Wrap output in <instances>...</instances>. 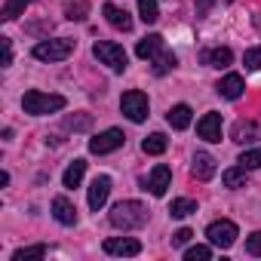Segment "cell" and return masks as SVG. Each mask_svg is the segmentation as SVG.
<instances>
[{
    "mask_svg": "<svg viewBox=\"0 0 261 261\" xmlns=\"http://www.w3.org/2000/svg\"><path fill=\"white\" fill-rule=\"evenodd\" d=\"M111 224L117 227V230H136V227H142L145 221H148V209H145V203H139V200H120L114 209H111Z\"/></svg>",
    "mask_w": 261,
    "mask_h": 261,
    "instance_id": "1",
    "label": "cell"
},
{
    "mask_svg": "<svg viewBox=\"0 0 261 261\" xmlns=\"http://www.w3.org/2000/svg\"><path fill=\"white\" fill-rule=\"evenodd\" d=\"M65 105H68L65 95H53V92H40V89H28V92L22 95V108H25V114H31V117L56 114V111H62Z\"/></svg>",
    "mask_w": 261,
    "mask_h": 261,
    "instance_id": "2",
    "label": "cell"
},
{
    "mask_svg": "<svg viewBox=\"0 0 261 261\" xmlns=\"http://www.w3.org/2000/svg\"><path fill=\"white\" fill-rule=\"evenodd\" d=\"M92 56H95L101 65H108L111 71H117V74H123V71L129 68L126 49H123L120 43H114V40H98V43L92 46Z\"/></svg>",
    "mask_w": 261,
    "mask_h": 261,
    "instance_id": "3",
    "label": "cell"
},
{
    "mask_svg": "<svg viewBox=\"0 0 261 261\" xmlns=\"http://www.w3.org/2000/svg\"><path fill=\"white\" fill-rule=\"evenodd\" d=\"M74 53V40L71 37H56V40H40L34 46V59L40 62H62Z\"/></svg>",
    "mask_w": 261,
    "mask_h": 261,
    "instance_id": "4",
    "label": "cell"
},
{
    "mask_svg": "<svg viewBox=\"0 0 261 261\" xmlns=\"http://www.w3.org/2000/svg\"><path fill=\"white\" fill-rule=\"evenodd\" d=\"M120 111L133 120V123H145V120H148V111H151L148 95H145L142 89H129V92L120 98Z\"/></svg>",
    "mask_w": 261,
    "mask_h": 261,
    "instance_id": "5",
    "label": "cell"
},
{
    "mask_svg": "<svg viewBox=\"0 0 261 261\" xmlns=\"http://www.w3.org/2000/svg\"><path fill=\"white\" fill-rule=\"evenodd\" d=\"M206 237H209V243H212V246H218V249H230V246L237 243L240 230H237V224H233V221L221 218V221H212V224L206 227Z\"/></svg>",
    "mask_w": 261,
    "mask_h": 261,
    "instance_id": "6",
    "label": "cell"
},
{
    "mask_svg": "<svg viewBox=\"0 0 261 261\" xmlns=\"http://www.w3.org/2000/svg\"><path fill=\"white\" fill-rule=\"evenodd\" d=\"M126 136L120 133V129H105V133H98L95 139H89V151L92 154H111L117 148H123Z\"/></svg>",
    "mask_w": 261,
    "mask_h": 261,
    "instance_id": "7",
    "label": "cell"
},
{
    "mask_svg": "<svg viewBox=\"0 0 261 261\" xmlns=\"http://www.w3.org/2000/svg\"><path fill=\"white\" fill-rule=\"evenodd\" d=\"M197 136L203 142H221V114H215V111L203 114L197 123Z\"/></svg>",
    "mask_w": 261,
    "mask_h": 261,
    "instance_id": "8",
    "label": "cell"
},
{
    "mask_svg": "<svg viewBox=\"0 0 261 261\" xmlns=\"http://www.w3.org/2000/svg\"><path fill=\"white\" fill-rule=\"evenodd\" d=\"M105 252L108 255H126V258H133V255L142 252V243L133 240V237H111V240H105Z\"/></svg>",
    "mask_w": 261,
    "mask_h": 261,
    "instance_id": "9",
    "label": "cell"
},
{
    "mask_svg": "<svg viewBox=\"0 0 261 261\" xmlns=\"http://www.w3.org/2000/svg\"><path fill=\"white\" fill-rule=\"evenodd\" d=\"M108 194H111V178H108V175H98V178H92V185H89V194H86V200H89V209H92V212H98V209L108 203Z\"/></svg>",
    "mask_w": 261,
    "mask_h": 261,
    "instance_id": "10",
    "label": "cell"
},
{
    "mask_svg": "<svg viewBox=\"0 0 261 261\" xmlns=\"http://www.w3.org/2000/svg\"><path fill=\"white\" fill-rule=\"evenodd\" d=\"M191 175H194L197 181H209V178L215 175V157L206 154V151H197V154H194V163H191Z\"/></svg>",
    "mask_w": 261,
    "mask_h": 261,
    "instance_id": "11",
    "label": "cell"
},
{
    "mask_svg": "<svg viewBox=\"0 0 261 261\" xmlns=\"http://www.w3.org/2000/svg\"><path fill=\"white\" fill-rule=\"evenodd\" d=\"M169 181H172V169L160 163V166H154L151 175H148V191H151L154 197H163L166 188H169Z\"/></svg>",
    "mask_w": 261,
    "mask_h": 261,
    "instance_id": "12",
    "label": "cell"
},
{
    "mask_svg": "<svg viewBox=\"0 0 261 261\" xmlns=\"http://www.w3.org/2000/svg\"><path fill=\"white\" fill-rule=\"evenodd\" d=\"M53 218H56L59 224H65V227L77 224V209H74V203H71L68 197H56V200H53Z\"/></svg>",
    "mask_w": 261,
    "mask_h": 261,
    "instance_id": "13",
    "label": "cell"
},
{
    "mask_svg": "<svg viewBox=\"0 0 261 261\" xmlns=\"http://www.w3.org/2000/svg\"><path fill=\"white\" fill-rule=\"evenodd\" d=\"M101 13H105L108 25L117 28V31H129V28H133V16H129L126 10H120V7H114V4H105Z\"/></svg>",
    "mask_w": 261,
    "mask_h": 261,
    "instance_id": "14",
    "label": "cell"
},
{
    "mask_svg": "<svg viewBox=\"0 0 261 261\" xmlns=\"http://www.w3.org/2000/svg\"><path fill=\"white\" fill-rule=\"evenodd\" d=\"M215 89H218V95H221V98H230V101H233V98H240V95H243L246 83H243V77H240V74H227V77H221V80H218V86H215Z\"/></svg>",
    "mask_w": 261,
    "mask_h": 261,
    "instance_id": "15",
    "label": "cell"
},
{
    "mask_svg": "<svg viewBox=\"0 0 261 261\" xmlns=\"http://www.w3.org/2000/svg\"><path fill=\"white\" fill-rule=\"evenodd\" d=\"M160 49H163V37H160V34H148V37L139 40V46H136L139 59H154Z\"/></svg>",
    "mask_w": 261,
    "mask_h": 261,
    "instance_id": "16",
    "label": "cell"
},
{
    "mask_svg": "<svg viewBox=\"0 0 261 261\" xmlns=\"http://www.w3.org/2000/svg\"><path fill=\"white\" fill-rule=\"evenodd\" d=\"M203 62H206L209 68H227V65L233 62V53H230L227 46H215V49H209V53L203 56Z\"/></svg>",
    "mask_w": 261,
    "mask_h": 261,
    "instance_id": "17",
    "label": "cell"
},
{
    "mask_svg": "<svg viewBox=\"0 0 261 261\" xmlns=\"http://www.w3.org/2000/svg\"><path fill=\"white\" fill-rule=\"evenodd\" d=\"M166 120H169L172 129H188L191 126V108L188 105H175V108H169Z\"/></svg>",
    "mask_w": 261,
    "mask_h": 261,
    "instance_id": "18",
    "label": "cell"
},
{
    "mask_svg": "<svg viewBox=\"0 0 261 261\" xmlns=\"http://www.w3.org/2000/svg\"><path fill=\"white\" fill-rule=\"evenodd\" d=\"M83 172H86V160H74V163L65 169L62 185H65V188H77V185L83 181Z\"/></svg>",
    "mask_w": 261,
    "mask_h": 261,
    "instance_id": "19",
    "label": "cell"
},
{
    "mask_svg": "<svg viewBox=\"0 0 261 261\" xmlns=\"http://www.w3.org/2000/svg\"><path fill=\"white\" fill-rule=\"evenodd\" d=\"M151 62H154V74H157V77L169 74V71H172V68L178 65V62H175V56H172L169 49H160V53H157V56H154Z\"/></svg>",
    "mask_w": 261,
    "mask_h": 261,
    "instance_id": "20",
    "label": "cell"
},
{
    "mask_svg": "<svg viewBox=\"0 0 261 261\" xmlns=\"http://www.w3.org/2000/svg\"><path fill=\"white\" fill-rule=\"evenodd\" d=\"M197 212V200H191V197H178V200H172V206H169V215L172 218H188V215H194Z\"/></svg>",
    "mask_w": 261,
    "mask_h": 261,
    "instance_id": "21",
    "label": "cell"
},
{
    "mask_svg": "<svg viewBox=\"0 0 261 261\" xmlns=\"http://www.w3.org/2000/svg\"><path fill=\"white\" fill-rule=\"evenodd\" d=\"M166 145H169V142H166V136H163V133H154V136H148V139L142 142V151H145V154H151V157H157V154H163V151H166Z\"/></svg>",
    "mask_w": 261,
    "mask_h": 261,
    "instance_id": "22",
    "label": "cell"
},
{
    "mask_svg": "<svg viewBox=\"0 0 261 261\" xmlns=\"http://www.w3.org/2000/svg\"><path fill=\"white\" fill-rule=\"evenodd\" d=\"M139 19L145 25H154L160 19V7H157V0H139Z\"/></svg>",
    "mask_w": 261,
    "mask_h": 261,
    "instance_id": "23",
    "label": "cell"
},
{
    "mask_svg": "<svg viewBox=\"0 0 261 261\" xmlns=\"http://www.w3.org/2000/svg\"><path fill=\"white\" fill-rule=\"evenodd\" d=\"M31 4H34V0H7V4H4V19L13 22V19L25 16V10H28Z\"/></svg>",
    "mask_w": 261,
    "mask_h": 261,
    "instance_id": "24",
    "label": "cell"
},
{
    "mask_svg": "<svg viewBox=\"0 0 261 261\" xmlns=\"http://www.w3.org/2000/svg\"><path fill=\"white\" fill-rule=\"evenodd\" d=\"M221 181H224V188H230V191L246 188V169H243V166H237V169H224Z\"/></svg>",
    "mask_w": 261,
    "mask_h": 261,
    "instance_id": "25",
    "label": "cell"
},
{
    "mask_svg": "<svg viewBox=\"0 0 261 261\" xmlns=\"http://www.w3.org/2000/svg\"><path fill=\"white\" fill-rule=\"evenodd\" d=\"M46 255V246H25V249H16L13 252V261H31V258H43Z\"/></svg>",
    "mask_w": 261,
    "mask_h": 261,
    "instance_id": "26",
    "label": "cell"
},
{
    "mask_svg": "<svg viewBox=\"0 0 261 261\" xmlns=\"http://www.w3.org/2000/svg\"><path fill=\"white\" fill-rule=\"evenodd\" d=\"M252 136H255V123L252 120H240L233 126V142H252Z\"/></svg>",
    "mask_w": 261,
    "mask_h": 261,
    "instance_id": "27",
    "label": "cell"
},
{
    "mask_svg": "<svg viewBox=\"0 0 261 261\" xmlns=\"http://www.w3.org/2000/svg\"><path fill=\"white\" fill-rule=\"evenodd\" d=\"M86 13H89V4H86V0H77V4H68V7H65V16H68L71 22H83Z\"/></svg>",
    "mask_w": 261,
    "mask_h": 261,
    "instance_id": "28",
    "label": "cell"
},
{
    "mask_svg": "<svg viewBox=\"0 0 261 261\" xmlns=\"http://www.w3.org/2000/svg\"><path fill=\"white\" fill-rule=\"evenodd\" d=\"M237 163H240L243 169H258V166H261V148H252V151H243Z\"/></svg>",
    "mask_w": 261,
    "mask_h": 261,
    "instance_id": "29",
    "label": "cell"
},
{
    "mask_svg": "<svg viewBox=\"0 0 261 261\" xmlns=\"http://www.w3.org/2000/svg\"><path fill=\"white\" fill-rule=\"evenodd\" d=\"M212 258V249L209 246H191L185 252V261H209Z\"/></svg>",
    "mask_w": 261,
    "mask_h": 261,
    "instance_id": "30",
    "label": "cell"
},
{
    "mask_svg": "<svg viewBox=\"0 0 261 261\" xmlns=\"http://www.w3.org/2000/svg\"><path fill=\"white\" fill-rule=\"evenodd\" d=\"M243 65H246V71H258V68H261V46H252V49H246V56H243Z\"/></svg>",
    "mask_w": 261,
    "mask_h": 261,
    "instance_id": "31",
    "label": "cell"
},
{
    "mask_svg": "<svg viewBox=\"0 0 261 261\" xmlns=\"http://www.w3.org/2000/svg\"><path fill=\"white\" fill-rule=\"evenodd\" d=\"M246 252L249 255H261V230H255V233L246 237Z\"/></svg>",
    "mask_w": 261,
    "mask_h": 261,
    "instance_id": "32",
    "label": "cell"
},
{
    "mask_svg": "<svg viewBox=\"0 0 261 261\" xmlns=\"http://www.w3.org/2000/svg\"><path fill=\"white\" fill-rule=\"evenodd\" d=\"M191 237H194V233H191L188 227H181V230H175V233H172V246H185Z\"/></svg>",
    "mask_w": 261,
    "mask_h": 261,
    "instance_id": "33",
    "label": "cell"
},
{
    "mask_svg": "<svg viewBox=\"0 0 261 261\" xmlns=\"http://www.w3.org/2000/svg\"><path fill=\"white\" fill-rule=\"evenodd\" d=\"M10 65H13V40L4 37V68H10Z\"/></svg>",
    "mask_w": 261,
    "mask_h": 261,
    "instance_id": "34",
    "label": "cell"
},
{
    "mask_svg": "<svg viewBox=\"0 0 261 261\" xmlns=\"http://www.w3.org/2000/svg\"><path fill=\"white\" fill-rule=\"evenodd\" d=\"M209 7H212V0H200V4H197V13H200V16H206V13H209Z\"/></svg>",
    "mask_w": 261,
    "mask_h": 261,
    "instance_id": "35",
    "label": "cell"
}]
</instances>
